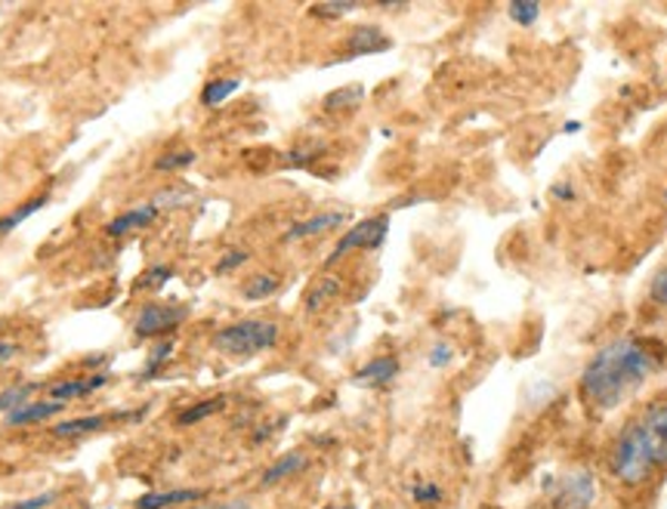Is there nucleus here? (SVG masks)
<instances>
[{
    "instance_id": "obj_24",
    "label": "nucleus",
    "mask_w": 667,
    "mask_h": 509,
    "mask_svg": "<svg viewBox=\"0 0 667 509\" xmlns=\"http://www.w3.org/2000/svg\"><path fill=\"white\" fill-rule=\"evenodd\" d=\"M198 161V152L195 149H167L165 154L155 158L152 170L155 173H180L186 167H192Z\"/></svg>"
},
{
    "instance_id": "obj_22",
    "label": "nucleus",
    "mask_w": 667,
    "mask_h": 509,
    "mask_svg": "<svg viewBox=\"0 0 667 509\" xmlns=\"http://www.w3.org/2000/svg\"><path fill=\"white\" fill-rule=\"evenodd\" d=\"M47 204H50V194H47V192L34 194L31 201H26V204H22V207H16L13 213L0 217V238H3V234H10V232H13V229H19V226H22V222H26L28 217H34V213H38V210H43V207H47Z\"/></svg>"
},
{
    "instance_id": "obj_4",
    "label": "nucleus",
    "mask_w": 667,
    "mask_h": 509,
    "mask_svg": "<svg viewBox=\"0 0 667 509\" xmlns=\"http://www.w3.org/2000/svg\"><path fill=\"white\" fill-rule=\"evenodd\" d=\"M637 429L639 441L646 448V455L653 460L655 472L667 469V399L653 401L637 420H630Z\"/></svg>"
},
{
    "instance_id": "obj_30",
    "label": "nucleus",
    "mask_w": 667,
    "mask_h": 509,
    "mask_svg": "<svg viewBox=\"0 0 667 509\" xmlns=\"http://www.w3.org/2000/svg\"><path fill=\"white\" fill-rule=\"evenodd\" d=\"M325 152V149H312V146H297L291 152L285 154V164L293 167V170H309V167L316 164V158Z\"/></svg>"
},
{
    "instance_id": "obj_18",
    "label": "nucleus",
    "mask_w": 667,
    "mask_h": 509,
    "mask_svg": "<svg viewBox=\"0 0 667 509\" xmlns=\"http://www.w3.org/2000/svg\"><path fill=\"white\" fill-rule=\"evenodd\" d=\"M226 405H229V399L226 396H213V399H201L195 401V405H189L186 411L177 413V427H198V423H205V420H210V417H217L220 411H226Z\"/></svg>"
},
{
    "instance_id": "obj_15",
    "label": "nucleus",
    "mask_w": 667,
    "mask_h": 509,
    "mask_svg": "<svg viewBox=\"0 0 667 509\" xmlns=\"http://www.w3.org/2000/svg\"><path fill=\"white\" fill-rule=\"evenodd\" d=\"M66 405H59V401L50 399H38V401H28L22 408H16V411L7 413V427H38L43 420H50L56 413H62Z\"/></svg>"
},
{
    "instance_id": "obj_13",
    "label": "nucleus",
    "mask_w": 667,
    "mask_h": 509,
    "mask_svg": "<svg viewBox=\"0 0 667 509\" xmlns=\"http://www.w3.org/2000/svg\"><path fill=\"white\" fill-rule=\"evenodd\" d=\"M392 41L389 34L375 22H365V26H356L349 31L347 38V50L349 56H375V53H387Z\"/></svg>"
},
{
    "instance_id": "obj_31",
    "label": "nucleus",
    "mask_w": 667,
    "mask_h": 509,
    "mask_svg": "<svg viewBox=\"0 0 667 509\" xmlns=\"http://www.w3.org/2000/svg\"><path fill=\"white\" fill-rule=\"evenodd\" d=\"M352 10H359V7L356 3H316V7H309V16L312 19H340Z\"/></svg>"
},
{
    "instance_id": "obj_28",
    "label": "nucleus",
    "mask_w": 667,
    "mask_h": 509,
    "mask_svg": "<svg viewBox=\"0 0 667 509\" xmlns=\"http://www.w3.org/2000/svg\"><path fill=\"white\" fill-rule=\"evenodd\" d=\"M31 392H38V386L34 383H22V386H13V389H7L3 396H0V413H10L16 411V408H22V405H28V396Z\"/></svg>"
},
{
    "instance_id": "obj_16",
    "label": "nucleus",
    "mask_w": 667,
    "mask_h": 509,
    "mask_svg": "<svg viewBox=\"0 0 667 509\" xmlns=\"http://www.w3.org/2000/svg\"><path fill=\"white\" fill-rule=\"evenodd\" d=\"M340 290H344V278L331 276V272H328V276H319L303 293V309L309 316H316L325 306L334 303V297H340Z\"/></svg>"
},
{
    "instance_id": "obj_36",
    "label": "nucleus",
    "mask_w": 667,
    "mask_h": 509,
    "mask_svg": "<svg viewBox=\"0 0 667 509\" xmlns=\"http://www.w3.org/2000/svg\"><path fill=\"white\" fill-rule=\"evenodd\" d=\"M192 509H250L248 500H217V503H201Z\"/></svg>"
},
{
    "instance_id": "obj_3",
    "label": "nucleus",
    "mask_w": 667,
    "mask_h": 509,
    "mask_svg": "<svg viewBox=\"0 0 667 509\" xmlns=\"http://www.w3.org/2000/svg\"><path fill=\"white\" fill-rule=\"evenodd\" d=\"M609 469L611 476L621 485H627V488H639V485H646L653 479V460L646 455V448H643L634 423H627V427L621 429V436L611 445Z\"/></svg>"
},
{
    "instance_id": "obj_2",
    "label": "nucleus",
    "mask_w": 667,
    "mask_h": 509,
    "mask_svg": "<svg viewBox=\"0 0 667 509\" xmlns=\"http://www.w3.org/2000/svg\"><path fill=\"white\" fill-rule=\"evenodd\" d=\"M278 340H281L278 321H269V318H245V321L226 325V328H220V331L213 333V349L222 352V356L250 358L276 349Z\"/></svg>"
},
{
    "instance_id": "obj_27",
    "label": "nucleus",
    "mask_w": 667,
    "mask_h": 509,
    "mask_svg": "<svg viewBox=\"0 0 667 509\" xmlns=\"http://www.w3.org/2000/svg\"><path fill=\"white\" fill-rule=\"evenodd\" d=\"M250 260V250L245 248H226L222 250V257L213 266V276H229V272H238L245 262Z\"/></svg>"
},
{
    "instance_id": "obj_32",
    "label": "nucleus",
    "mask_w": 667,
    "mask_h": 509,
    "mask_svg": "<svg viewBox=\"0 0 667 509\" xmlns=\"http://www.w3.org/2000/svg\"><path fill=\"white\" fill-rule=\"evenodd\" d=\"M59 497H62V491H47V495H34V497H26V500H16L10 509H50L53 503H59Z\"/></svg>"
},
{
    "instance_id": "obj_10",
    "label": "nucleus",
    "mask_w": 667,
    "mask_h": 509,
    "mask_svg": "<svg viewBox=\"0 0 667 509\" xmlns=\"http://www.w3.org/2000/svg\"><path fill=\"white\" fill-rule=\"evenodd\" d=\"M344 222H349L347 210H321V213H316V217H306V220L293 222L291 229L285 232V241H306V238H319V234L340 229Z\"/></svg>"
},
{
    "instance_id": "obj_14",
    "label": "nucleus",
    "mask_w": 667,
    "mask_h": 509,
    "mask_svg": "<svg viewBox=\"0 0 667 509\" xmlns=\"http://www.w3.org/2000/svg\"><path fill=\"white\" fill-rule=\"evenodd\" d=\"M208 491L201 488H170V491H149V495L137 497L133 509H173L189 507V503H201Z\"/></svg>"
},
{
    "instance_id": "obj_19",
    "label": "nucleus",
    "mask_w": 667,
    "mask_h": 509,
    "mask_svg": "<svg viewBox=\"0 0 667 509\" xmlns=\"http://www.w3.org/2000/svg\"><path fill=\"white\" fill-rule=\"evenodd\" d=\"M278 288H281V276H278V272H253V276L241 285V300L260 303V300L276 297Z\"/></svg>"
},
{
    "instance_id": "obj_5",
    "label": "nucleus",
    "mask_w": 667,
    "mask_h": 509,
    "mask_svg": "<svg viewBox=\"0 0 667 509\" xmlns=\"http://www.w3.org/2000/svg\"><path fill=\"white\" fill-rule=\"evenodd\" d=\"M389 234V213H377V217H368V220L356 222L352 229H349L334 250L328 253V260L325 266H334V262L347 260L349 253H356V250H377L384 241H387Z\"/></svg>"
},
{
    "instance_id": "obj_1",
    "label": "nucleus",
    "mask_w": 667,
    "mask_h": 509,
    "mask_svg": "<svg viewBox=\"0 0 667 509\" xmlns=\"http://www.w3.org/2000/svg\"><path fill=\"white\" fill-rule=\"evenodd\" d=\"M661 368V349L649 340L621 337L603 346L581 373V396L597 411H615Z\"/></svg>"
},
{
    "instance_id": "obj_7",
    "label": "nucleus",
    "mask_w": 667,
    "mask_h": 509,
    "mask_svg": "<svg viewBox=\"0 0 667 509\" xmlns=\"http://www.w3.org/2000/svg\"><path fill=\"white\" fill-rule=\"evenodd\" d=\"M186 321V309L170 303H146L133 316V337L137 340H161Z\"/></svg>"
},
{
    "instance_id": "obj_9",
    "label": "nucleus",
    "mask_w": 667,
    "mask_h": 509,
    "mask_svg": "<svg viewBox=\"0 0 667 509\" xmlns=\"http://www.w3.org/2000/svg\"><path fill=\"white\" fill-rule=\"evenodd\" d=\"M106 383H109V373L106 371L87 373V377H69V380H59V383L50 386V389H47V399L59 401V405H69V401L93 396V392H99Z\"/></svg>"
},
{
    "instance_id": "obj_25",
    "label": "nucleus",
    "mask_w": 667,
    "mask_h": 509,
    "mask_svg": "<svg viewBox=\"0 0 667 509\" xmlns=\"http://www.w3.org/2000/svg\"><path fill=\"white\" fill-rule=\"evenodd\" d=\"M177 276V269L173 266H167V262H155L149 266L142 276L137 278V290H146V293H158L161 288H167V281Z\"/></svg>"
},
{
    "instance_id": "obj_29",
    "label": "nucleus",
    "mask_w": 667,
    "mask_h": 509,
    "mask_svg": "<svg viewBox=\"0 0 667 509\" xmlns=\"http://www.w3.org/2000/svg\"><path fill=\"white\" fill-rule=\"evenodd\" d=\"M445 491L436 482H417L411 485V500H415L417 507H436V503H442Z\"/></svg>"
},
{
    "instance_id": "obj_6",
    "label": "nucleus",
    "mask_w": 667,
    "mask_h": 509,
    "mask_svg": "<svg viewBox=\"0 0 667 509\" xmlns=\"http://www.w3.org/2000/svg\"><path fill=\"white\" fill-rule=\"evenodd\" d=\"M547 491L554 509H590L597 500V479L587 469H571L554 479Z\"/></svg>"
},
{
    "instance_id": "obj_39",
    "label": "nucleus",
    "mask_w": 667,
    "mask_h": 509,
    "mask_svg": "<svg viewBox=\"0 0 667 509\" xmlns=\"http://www.w3.org/2000/svg\"><path fill=\"white\" fill-rule=\"evenodd\" d=\"M325 509H340V507H325Z\"/></svg>"
},
{
    "instance_id": "obj_34",
    "label": "nucleus",
    "mask_w": 667,
    "mask_h": 509,
    "mask_svg": "<svg viewBox=\"0 0 667 509\" xmlns=\"http://www.w3.org/2000/svg\"><path fill=\"white\" fill-rule=\"evenodd\" d=\"M649 297H653L658 306H667V266L661 272H655L653 285H649Z\"/></svg>"
},
{
    "instance_id": "obj_37",
    "label": "nucleus",
    "mask_w": 667,
    "mask_h": 509,
    "mask_svg": "<svg viewBox=\"0 0 667 509\" xmlns=\"http://www.w3.org/2000/svg\"><path fill=\"white\" fill-rule=\"evenodd\" d=\"M554 198H559V201H571V198H575V189H571L569 182H559V186H554Z\"/></svg>"
},
{
    "instance_id": "obj_38",
    "label": "nucleus",
    "mask_w": 667,
    "mask_h": 509,
    "mask_svg": "<svg viewBox=\"0 0 667 509\" xmlns=\"http://www.w3.org/2000/svg\"><path fill=\"white\" fill-rule=\"evenodd\" d=\"M563 130H566V133H578V130H581V124H578V121H571V124H566Z\"/></svg>"
},
{
    "instance_id": "obj_17",
    "label": "nucleus",
    "mask_w": 667,
    "mask_h": 509,
    "mask_svg": "<svg viewBox=\"0 0 667 509\" xmlns=\"http://www.w3.org/2000/svg\"><path fill=\"white\" fill-rule=\"evenodd\" d=\"M306 463H309V460H306L303 451H288V455H281L276 463H272V467L266 469L263 479H260V485H263V488H272V485L288 482L291 476L303 472Z\"/></svg>"
},
{
    "instance_id": "obj_33",
    "label": "nucleus",
    "mask_w": 667,
    "mask_h": 509,
    "mask_svg": "<svg viewBox=\"0 0 667 509\" xmlns=\"http://www.w3.org/2000/svg\"><path fill=\"white\" fill-rule=\"evenodd\" d=\"M427 361H430L432 371H445V368H448V365L455 361V349H451V343H436L430 349Z\"/></svg>"
},
{
    "instance_id": "obj_20",
    "label": "nucleus",
    "mask_w": 667,
    "mask_h": 509,
    "mask_svg": "<svg viewBox=\"0 0 667 509\" xmlns=\"http://www.w3.org/2000/svg\"><path fill=\"white\" fill-rule=\"evenodd\" d=\"M241 90V81L238 78H213V81L205 83L201 90V106L205 109H220L226 99H232Z\"/></svg>"
},
{
    "instance_id": "obj_26",
    "label": "nucleus",
    "mask_w": 667,
    "mask_h": 509,
    "mask_svg": "<svg viewBox=\"0 0 667 509\" xmlns=\"http://www.w3.org/2000/svg\"><path fill=\"white\" fill-rule=\"evenodd\" d=\"M507 16H510L514 26H535V22L541 19V3H535V0H514V3L507 7Z\"/></svg>"
},
{
    "instance_id": "obj_11",
    "label": "nucleus",
    "mask_w": 667,
    "mask_h": 509,
    "mask_svg": "<svg viewBox=\"0 0 667 509\" xmlns=\"http://www.w3.org/2000/svg\"><path fill=\"white\" fill-rule=\"evenodd\" d=\"M402 371L399 358L396 356H377L371 361H365L359 371L352 373V383L365 386V389H384L389 386Z\"/></svg>"
},
{
    "instance_id": "obj_8",
    "label": "nucleus",
    "mask_w": 667,
    "mask_h": 509,
    "mask_svg": "<svg viewBox=\"0 0 667 509\" xmlns=\"http://www.w3.org/2000/svg\"><path fill=\"white\" fill-rule=\"evenodd\" d=\"M177 204H182V198H177V194H155L146 204L130 207L125 213H118L115 220L106 222V234H109V238H125V234L137 232V229H146V226H152V222L161 217L165 207Z\"/></svg>"
},
{
    "instance_id": "obj_35",
    "label": "nucleus",
    "mask_w": 667,
    "mask_h": 509,
    "mask_svg": "<svg viewBox=\"0 0 667 509\" xmlns=\"http://www.w3.org/2000/svg\"><path fill=\"white\" fill-rule=\"evenodd\" d=\"M19 349H22V346L16 343V340H0V365L13 361V358L19 356Z\"/></svg>"
},
{
    "instance_id": "obj_23",
    "label": "nucleus",
    "mask_w": 667,
    "mask_h": 509,
    "mask_svg": "<svg viewBox=\"0 0 667 509\" xmlns=\"http://www.w3.org/2000/svg\"><path fill=\"white\" fill-rule=\"evenodd\" d=\"M361 99H365V87H361V83H347V87H340V90H331L321 106H325V111H349L359 109Z\"/></svg>"
},
{
    "instance_id": "obj_12",
    "label": "nucleus",
    "mask_w": 667,
    "mask_h": 509,
    "mask_svg": "<svg viewBox=\"0 0 667 509\" xmlns=\"http://www.w3.org/2000/svg\"><path fill=\"white\" fill-rule=\"evenodd\" d=\"M127 413H83V417H71V420H59L53 423L56 439H83V436H93L99 429H106L111 420H121Z\"/></svg>"
},
{
    "instance_id": "obj_21",
    "label": "nucleus",
    "mask_w": 667,
    "mask_h": 509,
    "mask_svg": "<svg viewBox=\"0 0 667 509\" xmlns=\"http://www.w3.org/2000/svg\"><path fill=\"white\" fill-rule=\"evenodd\" d=\"M173 352H177V343H173V340H158V343L149 349L146 365H142V373H137V380H152V377H158V373L167 368V361L173 358Z\"/></svg>"
}]
</instances>
